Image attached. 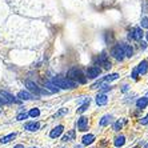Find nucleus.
<instances>
[{
  "label": "nucleus",
  "mask_w": 148,
  "mask_h": 148,
  "mask_svg": "<svg viewBox=\"0 0 148 148\" xmlns=\"http://www.w3.org/2000/svg\"><path fill=\"white\" fill-rule=\"evenodd\" d=\"M52 82H53V84H55L56 87L63 88V90H73V88H76V86H77L76 82L68 79V77H62V76H55Z\"/></svg>",
  "instance_id": "nucleus-1"
},
{
  "label": "nucleus",
  "mask_w": 148,
  "mask_h": 148,
  "mask_svg": "<svg viewBox=\"0 0 148 148\" xmlns=\"http://www.w3.org/2000/svg\"><path fill=\"white\" fill-rule=\"evenodd\" d=\"M67 77L76 83H80V84H86V82H87V76H84V73L82 72V69H79V68L69 69L68 73H67Z\"/></svg>",
  "instance_id": "nucleus-2"
},
{
  "label": "nucleus",
  "mask_w": 148,
  "mask_h": 148,
  "mask_svg": "<svg viewBox=\"0 0 148 148\" xmlns=\"http://www.w3.org/2000/svg\"><path fill=\"white\" fill-rule=\"evenodd\" d=\"M111 55L114 56L116 60H119V62H123L124 56H125L120 44H116V45H114V47H112V49H111Z\"/></svg>",
  "instance_id": "nucleus-3"
},
{
  "label": "nucleus",
  "mask_w": 148,
  "mask_h": 148,
  "mask_svg": "<svg viewBox=\"0 0 148 148\" xmlns=\"http://www.w3.org/2000/svg\"><path fill=\"white\" fill-rule=\"evenodd\" d=\"M143 36H144V32H143V29L139 27L136 28H132L131 31H130V34H128V39H131V40H141L143 39Z\"/></svg>",
  "instance_id": "nucleus-4"
},
{
  "label": "nucleus",
  "mask_w": 148,
  "mask_h": 148,
  "mask_svg": "<svg viewBox=\"0 0 148 148\" xmlns=\"http://www.w3.org/2000/svg\"><path fill=\"white\" fill-rule=\"evenodd\" d=\"M88 127H90V123H88V117L82 116L79 120H77V131L86 132V131H88Z\"/></svg>",
  "instance_id": "nucleus-5"
},
{
  "label": "nucleus",
  "mask_w": 148,
  "mask_h": 148,
  "mask_svg": "<svg viewBox=\"0 0 148 148\" xmlns=\"http://www.w3.org/2000/svg\"><path fill=\"white\" fill-rule=\"evenodd\" d=\"M100 72H101V69H100L99 67L92 66L87 69V77H88V79H96V77L100 76Z\"/></svg>",
  "instance_id": "nucleus-6"
},
{
  "label": "nucleus",
  "mask_w": 148,
  "mask_h": 148,
  "mask_svg": "<svg viewBox=\"0 0 148 148\" xmlns=\"http://www.w3.org/2000/svg\"><path fill=\"white\" fill-rule=\"evenodd\" d=\"M25 86H27V88H28V91H31V92H35L36 95H41V93H47V90L45 91H43V90H40L38 87V84H35L34 82H25Z\"/></svg>",
  "instance_id": "nucleus-7"
},
{
  "label": "nucleus",
  "mask_w": 148,
  "mask_h": 148,
  "mask_svg": "<svg viewBox=\"0 0 148 148\" xmlns=\"http://www.w3.org/2000/svg\"><path fill=\"white\" fill-rule=\"evenodd\" d=\"M97 63H99V64H101V66H104V68H106V69H110L111 67H112V64H111V62L108 60L107 55H106L104 52L99 56V58H97Z\"/></svg>",
  "instance_id": "nucleus-8"
},
{
  "label": "nucleus",
  "mask_w": 148,
  "mask_h": 148,
  "mask_svg": "<svg viewBox=\"0 0 148 148\" xmlns=\"http://www.w3.org/2000/svg\"><path fill=\"white\" fill-rule=\"evenodd\" d=\"M0 96L3 97L7 103H20V99H15V97L12 96L11 93H8L7 91H1V92H0Z\"/></svg>",
  "instance_id": "nucleus-9"
},
{
  "label": "nucleus",
  "mask_w": 148,
  "mask_h": 148,
  "mask_svg": "<svg viewBox=\"0 0 148 148\" xmlns=\"http://www.w3.org/2000/svg\"><path fill=\"white\" fill-rule=\"evenodd\" d=\"M136 71H138L139 75H145L148 71V62L147 60H141L140 63L138 64V67H136Z\"/></svg>",
  "instance_id": "nucleus-10"
},
{
  "label": "nucleus",
  "mask_w": 148,
  "mask_h": 148,
  "mask_svg": "<svg viewBox=\"0 0 148 148\" xmlns=\"http://www.w3.org/2000/svg\"><path fill=\"white\" fill-rule=\"evenodd\" d=\"M63 131H64V127H63L62 124H59V125H56V127L49 132V136H51L52 139H56V138H59V136L63 134Z\"/></svg>",
  "instance_id": "nucleus-11"
},
{
  "label": "nucleus",
  "mask_w": 148,
  "mask_h": 148,
  "mask_svg": "<svg viewBox=\"0 0 148 148\" xmlns=\"http://www.w3.org/2000/svg\"><path fill=\"white\" fill-rule=\"evenodd\" d=\"M121 48H123V52L124 55L127 56V58H132L134 56V48H132L130 44H125V43H120Z\"/></svg>",
  "instance_id": "nucleus-12"
},
{
  "label": "nucleus",
  "mask_w": 148,
  "mask_h": 148,
  "mask_svg": "<svg viewBox=\"0 0 148 148\" xmlns=\"http://www.w3.org/2000/svg\"><path fill=\"white\" fill-rule=\"evenodd\" d=\"M39 128H40V124H39L38 121H29V123H27L24 125V130H27V131H29V132L38 131Z\"/></svg>",
  "instance_id": "nucleus-13"
},
{
  "label": "nucleus",
  "mask_w": 148,
  "mask_h": 148,
  "mask_svg": "<svg viewBox=\"0 0 148 148\" xmlns=\"http://www.w3.org/2000/svg\"><path fill=\"white\" fill-rule=\"evenodd\" d=\"M95 100H96L97 106H104V104L108 103V97H107V95H106V93H99Z\"/></svg>",
  "instance_id": "nucleus-14"
},
{
  "label": "nucleus",
  "mask_w": 148,
  "mask_h": 148,
  "mask_svg": "<svg viewBox=\"0 0 148 148\" xmlns=\"http://www.w3.org/2000/svg\"><path fill=\"white\" fill-rule=\"evenodd\" d=\"M148 106V97H140V99L136 100V107L139 108V110H144V108H147Z\"/></svg>",
  "instance_id": "nucleus-15"
},
{
  "label": "nucleus",
  "mask_w": 148,
  "mask_h": 148,
  "mask_svg": "<svg viewBox=\"0 0 148 148\" xmlns=\"http://www.w3.org/2000/svg\"><path fill=\"white\" fill-rule=\"evenodd\" d=\"M93 141H95V135L92 134H88V135H84L82 138V143L84 145H88V144H92Z\"/></svg>",
  "instance_id": "nucleus-16"
},
{
  "label": "nucleus",
  "mask_w": 148,
  "mask_h": 148,
  "mask_svg": "<svg viewBox=\"0 0 148 148\" xmlns=\"http://www.w3.org/2000/svg\"><path fill=\"white\" fill-rule=\"evenodd\" d=\"M17 97L20 100H32L35 99L34 95H31L29 92H27V91H20V92L17 93Z\"/></svg>",
  "instance_id": "nucleus-17"
},
{
  "label": "nucleus",
  "mask_w": 148,
  "mask_h": 148,
  "mask_svg": "<svg viewBox=\"0 0 148 148\" xmlns=\"http://www.w3.org/2000/svg\"><path fill=\"white\" fill-rule=\"evenodd\" d=\"M16 138V134H10V135H7V136H3V138L0 139V143L1 144H7V143H10L11 140H14V139Z\"/></svg>",
  "instance_id": "nucleus-18"
},
{
  "label": "nucleus",
  "mask_w": 148,
  "mask_h": 148,
  "mask_svg": "<svg viewBox=\"0 0 148 148\" xmlns=\"http://www.w3.org/2000/svg\"><path fill=\"white\" fill-rule=\"evenodd\" d=\"M115 145L116 147H123L124 144H125V136L124 135H120V136H116V139H115Z\"/></svg>",
  "instance_id": "nucleus-19"
},
{
  "label": "nucleus",
  "mask_w": 148,
  "mask_h": 148,
  "mask_svg": "<svg viewBox=\"0 0 148 148\" xmlns=\"http://www.w3.org/2000/svg\"><path fill=\"white\" fill-rule=\"evenodd\" d=\"M110 120H111V115H104L99 121L100 127H106V125H108V124H110Z\"/></svg>",
  "instance_id": "nucleus-20"
},
{
  "label": "nucleus",
  "mask_w": 148,
  "mask_h": 148,
  "mask_svg": "<svg viewBox=\"0 0 148 148\" xmlns=\"http://www.w3.org/2000/svg\"><path fill=\"white\" fill-rule=\"evenodd\" d=\"M44 84H45V88H47V90H49L51 91V92H59V88L58 87L55 86V84H53V83H51V82H44Z\"/></svg>",
  "instance_id": "nucleus-21"
},
{
  "label": "nucleus",
  "mask_w": 148,
  "mask_h": 148,
  "mask_svg": "<svg viewBox=\"0 0 148 148\" xmlns=\"http://www.w3.org/2000/svg\"><path fill=\"white\" fill-rule=\"evenodd\" d=\"M73 139H75V131H73V130H71L68 134L63 136V141H71V140H73Z\"/></svg>",
  "instance_id": "nucleus-22"
},
{
  "label": "nucleus",
  "mask_w": 148,
  "mask_h": 148,
  "mask_svg": "<svg viewBox=\"0 0 148 148\" xmlns=\"http://www.w3.org/2000/svg\"><path fill=\"white\" fill-rule=\"evenodd\" d=\"M88 107H90V99L87 100L83 106H80V108H77V110H76V112H77V114H83V112H86V111L88 110Z\"/></svg>",
  "instance_id": "nucleus-23"
},
{
  "label": "nucleus",
  "mask_w": 148,
  "mask_h": 148,
  "mask_svg": "<svg viewBox=\"0 0 148 148\" xmlns=\"http://www.w3.org/2000/svg\"><path fill=\"white\" fill-rule=\"evenodd\" d=\"M117 77H119V73H111V75L106 76L101 82H112V80H116Z\"/></svg>",
  "instance_id": "nucleus-24"
},
{
  "label": "nucleus",
  "mask_w": 148,
  "mask_h": 148,
  "mask_svg": "<svg viewBox=\"0 0 148 148\" xmlns=\"http://www.w3.org/2000/svg\"><path fill=\"white\" fill-rule=\"evenodd\" d=\"M28 116H31V117L40 116V110H39V108H32V110L28 112Z\"/></svg>",
  "instance_id": "nucleus-25"
},
{
  "label": "nucleus",
  "mask_w": 148,
  "mask_h": 148,
  "mask_svg": "<svg viewBox=\"0 0 148 148\" xmlns=\"http://www.w3.org/2000/svg\"><path fill=\"white\" fill-rule=\"evenodd\" d=\"M121 128H123V121H121V120H117L116 123L114 124V130H115V131H120Z\"/></svg>",
  "instance_id": "nucleus-26"
},
{
  "label": "nucleus",
  "mask_w": 148,
  "mask_h": 148,
  "mask_svg": "<svg viewBox=\"0 0 148 148\" xmlns=\"http://www.w3.org/2000/svg\"><path fill=\"white\" fill-rule=\"evenodd\" d=\"M67 112H68V110H67V108H63V110H60L59 112H56L55 117H60V116H63V115H66Z\"/></svg>",
  "instance_id": "nucleus-27"
},
{
  "label": "nucleus",
  "mask_w": 148,
  "mask_h": 148,
  "mask_svg": "<svg viewBox=\"0 0 148 148\" xmlns=\"http://www.w3.org/2000/svg\"><path fill=\"white\" fill-rule=\"evenodd\" d=\"M141 28H148V17L141 19Z\"/></svg>",
  "instance_id": "nucleus-28"
},
{
  "label": "nucleus",
  "mask_w": 148,
  "mask_h": 148,
  "mask_svg": "<svg viewBox=\"0 0 148 148\" xmlns=\"http://www.w3.org/2000/svg\"><path fill=\"white\" fill-rule=\"evenodd\" d=\"M27 117H28V114H19L16 117V120H24Z\"/></svg>",
  "instance_id": "nucleus-29"
},
{
  "label": "nucleus",
  "mask_w": 148,
  "mask_h": 148,
  "mask_svg": "<svg viewBox=\"0 0 148 148\" xmlns=\"http://www.w3.org/2000/svg\"><path fill=\"white\" fill-rule=\"evenodd\" d=\"M138 75H139V73H138V71H136V68H135L134 71H132V79L138 80Z\"/></svg>",
  "instance_id": "nucleus-30"
},
{
  "label": "nucleus",
  "mask_w": 148,
  "mask_h": 148,
  "mask_svg": "<svg viewBox=\"0 0 148 148\" xmlns=\"http://www.w3.org/2000/svg\"><path fill=\"white\" fill-rule=\"evenodd\" d=\"M140 123L143 124V125H145V124H148V115H147V116H144V117H143V119H141V120H140Z\"/></svg>",
  "instance_id": "nucleus-31"
},
{
  "label": "nucleus",
  "mask_w": 148,
  "mask_h": 148,
  "mask_svg": "<svg viewBox=\"0 0 148 148\" xmlns=\"http://www.w3.org/2000/svg\"><path fill=\"white\" fill-rule=\"evenodd\" d=\"M140 47H141V49H145V48H147V44H145L144 41H141V45H140Z\"/></svg>",
  "instance_id": "nucleus-32"
},
{
  "label": "nucleus",
  "mask_w": 148,
  "mask_h": 148,
  "mask_svg": "<svg viewBox=\"0 0 148 148\" xmlns=\"http://www.w3.org/2000/svg\"><path fill=\"white\" fill-rule=\"evenodd\" d=\"M5 103H7V101H5L3 97H0V106H1V104H5Z\"/></svg>",
  "instance_id": "nucleus-33"
},
{
  "label": "nucleus",
  "mask_w": 148,
  "mask_h": 148,
  "mask_svg": "<svg viewBox=\"0 0 148 148\" xmlns=\"http://www.w3.org/2000/svg\"><path fill=\"white\" fill-rule=\"evenodd\" d=\"M121 91H123V92H125V91H128V86H123V90H121Z\"/></svg>",
  "instance_id": "nucleus-34"
},
{
  "label": "nucleus",
  "mask_w": 148,
  "mask_h": 148,
  "mask_svg": "<svg viewBox=\"0 0 148 148\" xmlns=\"http://www.w3.org/2000/svg\"><path fill=\"white\" fill-rule=\"evenodd\" d=\"M14 148H24V145H21V144H17V145H15Z\"/></svg>",
  "instance_id": "nucleus-35"
},
{
  "label": "nucleus",
  "mask_w": 148,
  "mask_h": 148,
  "mask_svg": "<svg viewBox=\"0 0 148 148\" xmlns=\"http://www.w3.org/2000/svg\"><path fill=\"white\" fill-rule=\"evenodd\" d=\"M145 36H147V40H148V32H147V34H145Z\"/></svg>",
  "instance_id": "nucleus-36"
},
{
  "label": "nucleus",
  "mask_w": 148,
  "mask_h": 148,
  "mask_svg": "<svg viewBox=\"0 0 148 148\" xmlns=\"http://www.w3.org/2000/svg\"><path fill=\"white\" fill-rule=\"evenodd\" d=\"M31 148H38V147H31Z\"/></svg>",
  "instance_id": "nucleus-37"
},
{
  "label": "nucleus",
  "mask_w": 148,
  "mask_h": 148,
  "mask_svg": "<svg viewBox=\"0 0 148 148\" xmlns=\"http://www.w3.org/2000/svg\"><path fill=\"white\" fill-rule=\"evenodd\" d=\"M134 148H138V147H134Z\"/></svg>",
  "instance_id": "nucleus-38"
}]
</instances>
